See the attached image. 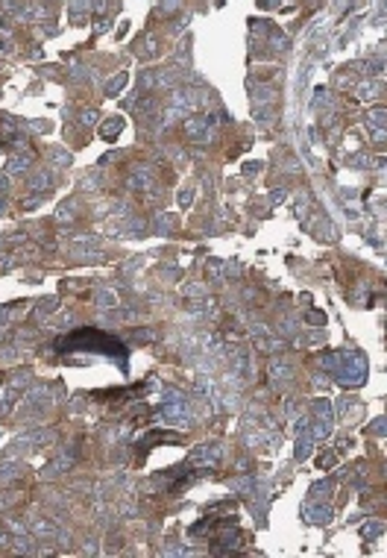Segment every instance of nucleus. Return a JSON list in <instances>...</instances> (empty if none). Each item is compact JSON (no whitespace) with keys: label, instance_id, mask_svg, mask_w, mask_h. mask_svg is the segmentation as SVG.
I'll return each instance as SVG.
<instances>
[]
</instances>
